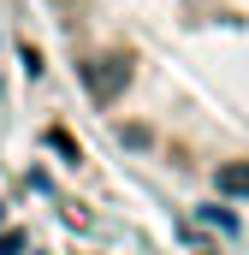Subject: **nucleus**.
<instances>
[{
    "label": "nucleus",
    "mask_w": 249,
    "mask_h": 255,
    "mask_svg": "<svg viewBox=\"0 0 249 255\" xmlns=\"http://www.w3.org/2000/svg\"><path fill=\"white\" fill-rule=\"evenodd\" d=\"M89 130L154 190L249 208V0H42Z\"/></svg>",
    "instance_id": "obj_1"
}]
</instances>
